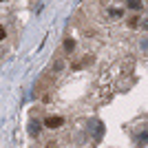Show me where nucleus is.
<instances>
[{
  "instance_id": "obj_1",
  "label": "nucleus",
  "mask_w": 148,
  "mask_h": 148,
  "mask_svg": "<svg viewBox=\"0 0 148 148\" xmlns=\"http://www.w3.org/2000/svg\"><path fill=\"white\" fill-rule=\"evenodd\" d=\"M62 124H64V119L62 117H53V115L44 119V126H47V128H60Z\"/></svg>"
},
{
  "instance_id": "obj_2",
  "label": "nucleus",
  "mask_w": 148,
  "mask_h": 148,
  "mask_svg": "<svg viewBox=\"0 0 148 148\" xmlns=\"http://www.w3.org/2000/svg\"><path fill=\"white\" fill-rule=\"evenodd\" d=\"M126 2H128V7L133 9V11H139V9L144 7V2H142V0H126Z\"/></svg>"
},
{
  "instance_id": "obj_3",
  "label": "nucleus",
  "mask_w": 148,
  "mask_h": 148,
  "mask_svg": "<svg viewBox=\"0 0 148 148\" xmlns=\"http://www.w3.org/2000/svg\"><path fill=\"white\" fill-rule=\"evenodd\" d=\"M29 133H31V135H38V133H40V124H38V122H31Z\"/></svg>"
},
{
  "instance_id": "obj_4",
  "label": "nucleus",
  "mask_w": 148,
  "mask_h": 148,
  "mask_svg": "<svg viewBox=\"0 0 148 148\" xmlns=\"http://www.w3.org/2000/svg\"><path fill=\"white\" fill-rule=\"evenodd\" d=\"M64 49H66V51H73V49H75V40H71V38H69L66 42H64Z\"/></svg>"
},
{
  "instance_id": "obj_5",
  "label": "nucleus",
  "mask_w": 148,
  "mask_h": 148,
  "mask_svg": "<svg viewBox=\"0 0 148 148\" xmlns=\"http://www.w3.org/2000/svg\"><path fill=\"white\" fill-rule=\"evenodd\" d=\"M5 36H7V33H5V29L0 27V40H5Z\"/></svg>"
},
{
  "instance_id": "obj_6",
  "label": "nucleus",
  "mask_w": 148,
  "mask_h": 148,
  "mask_svg": "<svg viewBox=\"0 0 148 148\" xmlns=\"http://www.w3.org/2000/svg\"><path fill=\"white\" fill-rule=\"evenodd\" d=\"M0 2H2V0H0Z\"/></svg>"
}]
</instances>
